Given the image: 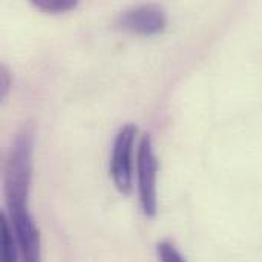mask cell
<instances>
[{
	"label": "cell",
	"instance_id": "6da1fadb",
	"mask_svg": "<svg viewBox=\"0 0 262 262\" xmlns=\"http://www.w3.org/2000/svg\"><path fill=\"white\" fill-rule=\"evenodd\" d=\"M34 126L25 123L17 132L5 163V198L9 212L28 209V196L32 178Z\"/></svg>",
	"mask_w": 262,
	"mask_h": 262
},
{
	"label": "cell",
	"instance_id": "7a4b0ae2",
	"mask_svg": "<svg viewBox=\"0 0 262 262\" xmlns=\"http://www.w3.org/2000/svg\"><path fill=\"white\" fill-rule=\"evenodd\" d=\"M157 170L158 161L154 150L150 134H144L138 144L137 154V175H138V195L143 213L149 218L157 213Z\"/></svg>",
	"mask_w": 262,
	"mask_h": 262
},
{
	"label": "cell",
	"instance_id": "3957f363",
	"mask_svg": "<svg viewBox=\"0 0 262 262\" xmlns=\"http://www.w3.org/2000/svg\"><path fill=\"white\" fill-rule=\"evenodd\" d=\"M137 137V127L134 124H124L114 141L109 172L115 187L127 195L132 189V152Z\"/></svg>",
	"mask_w": 262,
	"mask_h": 262
},
{
	"label": "cell",
	"instance_id": "277c9868",
	"mask_svg": "<svg viewBox=\"0 0 262 262\" xmlns=\"http://www.w3.org/2000/svg\"><path fill=\"white\" fill-rule=\"evenodd\" d=\"M9 223L14 230L20 262H41L40 230L28 209L9 212Z\"/></svg>",
	"mask_w": 262,
	"mask_h": 262
},
{
	"label": "cell",
	"instance_id": "5b68a950",
	"mask_svg": "<svg viewBox=\"0 0 262 262\" xmlns=\"http://www.w3.org/2000/svg\"><path fill=\"white\" fill-rule=\"evenodd\" d=\"M120 26L141 35H154L166 28L167 17L164 9L155 3L134 6L120 15Z\"/></svg>",
	"mask_w": 262,
	"mask_h": 262
},
{
	"label": "cell",
	"instance_id": "8992f818",
	"mask_svg": "<svg viewBox=\"0 0 262 262\" xmlns=\"http://www.w3.org/2000/svg\"><path fill=\"white\" fill-rule=\"evenodd\" d=\"M2 262H20L18 244L9 220L2 215Z\"/></svg>",
	"mask_w": 262,
	"mask_h": 262
},
{
	"label": "cell",
	"instance_id": "52a82bcc",
	"mask_svg": "<svg viewBox=\"0 0 262 262\" xmlns=\"http://www.w3.org/2000/svg\"><path fill=\"white\" fill-rule=\"evenodd\" d=\"M43 12H66L77 6L75 0H34L32 2Z\"/></svg>",
	"mask_w": 262,
	"mask_h": 262
},
{
	"label": "cell",
	"instance_id": "ba28073f",
	"mask_svg": "<svg viewBox=\"0 0 262 262\" xmlns=\"http://www.w3.org/2000/svg\"><path fill=\"white\" fill-rule=\"evenodd\" d=\"M157 255L160 262H187L170 241H160L157 244Z\"/></svg>",
	"mask_w": 262,
	"mask_h": 262
},
{
	"label": "cell",
	"instance_id": "9c48e42d",
	"mask_svg": "<svg viewBox=\"0 0 262 262\" xmlns=\"http://www.w3.org/2000/svg\"><path fill=\"white\" fill-rule=\"evenodd\" d=\"M11 80H12V77H11L8 68L2 66V69H0V94H2V97H5L8 94L9 86H11Z\"/></svg>",
	"mask_w": 262,
	"mask_h": 262
}]
</instances>
